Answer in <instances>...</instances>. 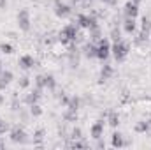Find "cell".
Listing matches in <instances>:
<instances>
[{
	"label": "cell",
	"instance_id": "6da1fadb",
	"mask_svg": "<svg viewBox=\"0 0 151 150\" xmlns=\"http://www.w3.org/2000/svg\"><path fill=\"white\" fill-rule=\"evenodd\" d=\"M79 27H77V23H67L60 32H58V41L62 42V44H70V42H74L76 44V39H77V34H79Z\"/></svg>",
	"mask_w": 151,
	"mask_h": 150
},
{
	"label": "cell",
	"instance_id": "8992f818",
	"mask_svg": "<svg viewBox=\"0 0 151 150\" xmlns=\"http://www.w3.org/2000/svg\"><path fill=\"white\" fill-rule=\"evenodd\" d=\"M76 23H77V27L83 28V30H90V28H93V27H99V20H97L93 14H77Z\"/></svg>",
	"mask_w": 151,
	"mask_h": 150
},
{
	"label": "cell",
	"instance_id": "30bf717a",
	"mask_svg": "<svg viewBox=\"0 0 151 150\" xmlns=\"http://www.w3.org/2000/svg\"><path fill=\"white\" fill-rule=\"evenodd\" d=\"M42 92H44L42 88H37V87H34V90H32V92H28V94L23 97V103H25L27 106H32V104L39 103V99H40Z\"/></svg>",
	"mask_w": 151,
	"mask_h": 150
},
{
	"label": "cell",
	"instance_id": "d6a6232c",
	"mask_svg": "<svg viewBox=\"0 0 151 150\" xmlns=\"http://www.w3.org/2000/svg\"><path fill=\"white\" fill-rule=\"evenodd\" d=\"M7 7V0H0V9H5Z\"/></svg>",
	"mask_w": 151,
	"mask_h": 150
},
{
	"label": "cell",
	"instance_id": "2e32d148",
	"mask_svg": "<svg viewBox=\"0 0 151 150\" xmlns=\"http://www.w3.org/2000/svg\"><path fill=\"white\" fill-rule=\"evenodd\" d=\"M111 147L113 149H123L125 147V136L114 129V133L111 134Z\"/></svg>",
	"mask_w": 151,
	"mask_h": 150
},
{
	"label": "cell",
	"instance_id": "e575fe53",
	"mask_svg": "<svg viewBox=\"0 0 151 150\" xmlns=\"http://www.w3.org/2000/svg\"><path fill=\"white\" fill-rule=\"evenodd\" d=\"M83 0H70V4H81Z\"/></svg>",
	"mask_w": 151,
	"mask_h": 150
},
{
	"label": "cell",
	"instance_id": "ac0fdd59",
	"mask_svg": "<svg viewBox=\"0 0 151 150\" xmlns=\"http://www.w3.org/2000/svg\"><path fill=\"white\" fill-rule=\"evenodd\" d=\"M44 90H49V92L56 90V79L53 74H44Z\"/></svg>",
	"mask_w": 151,
	"mask_h": 150
},
{
	"label": "cell",
	"instance_id": "e0dca14e",
	"mask_svg": "<svg viewBox=\"0 0 151 150\" xmlns=\"http://www.w3.org/2000/svg\"><path fill=\"white\" fill-rule=\"evenodd\" d=\"M106 122H107V125L109 127H113V129H118L119 127V115L116 111H107V117H106Z\"/></svg>",
	"mask_w": 151,
	"mask_h": 150
},
{
	"label": "cell",
	"instance_id": "52a82bcc",
	"mask_svg": "<svg viewBox=\"0 0 151 150\" xmlns=\"http://www.w3.org/2000/svg\"><path fill=\"white\" fill-rule=\"evenodd\" d=\"M104 129H106V118H99V120H95V122L91 124V127H90V136H91L93 140H99V138L104 136Z\"/></svg>",
	"mask_w": 151,
	"mask_h": 150
},
{
	"label": "cell",
	"instance_id": "9a60e30c",
	"mask_svg": "<svg viewBox=\"0 0 151 150\" xmlns=\"http://www.w3.org/2000/svg\"><path fill=\"white\" fill-rule=\"evenodd\" d=\"M134 131L137 134H148V133H151V120H139V122H135Z\"/></svg>",
	"mask_w": 151,
	"mask_h": 150
},
{
	"label": "cell",
	"instance_id": "44dd1931",
	"mask_svg": "<svg viewBox=\"0 0 151 150\" xmlns=\"http://www.w3.org/2000/svg\"><path fill=\"white\" fill-rule=\"evenodd\" d=\"M44 136H46V129L39 127L37 131H34V136H32V143H34V145H40V143H42V140H44Z\"/></svg>",
	"mask_w": 151,
	"mask_h": 150
},
{
	"label": "cell",
	"instance_id": "9c48e42d",
	"mask_svg": "<svg viewBox=\"0 0 151 150\" xmlns=\"http://www.w3.org/2000/svg\"><path fill=\"white\" fill-rule=\"evenodd\" d=\"M18 64H19V67H21L23 71H30V69H34V67H37L39 66V62L32 57V55H28V53L21 55L19 60H18Z\"/></svg>",
	"mask_w": 151,
	"mask_h": 150
},
{
	"label": "cell",
	"instance_id": "f546056e",
	"mask_svg": "<svg viewBox=\"0 0 151 150\" xmlns=\"http://www.w3.org/2000/svg\"><path fill=\"white\" fill-rule=\"evenodd\" d=\"M100 2H102L104 5H109V7H116L119 0H100Z\"/></svg>",
	"mask_w": 151,
	"mask_h": 150
},
{
	"label": "cell",
	"instance_id": "83f0119b",
	"mask_svg": "<svg viewBox=\"0 0 151 150\" xmlns=\"http://www.w3.org/2000/svg\"><path fill=\"white\" fill-rule=\"evenodd\" d=\"M111 39H113L114 42H116V41H121V30H119V28H118V27H114L113 30H111Z\"/></svg>",
	"mask_w": 151,
	"mask_h": 150
},
{
	"label": "cell",
	"instance_id": "7c38bea8",
	"mask_svg": "<svg viewBox=\"0 0 151 150\" xmlns=\"http://www.w3.org/2000/svg\"><path fill=\"white\" fill-rule=\"evenodd\" d=\"M121 28H123L125 34L134 36L137 32V21H135V18H125L123 23H121Z\"/></svg>",
	"mask_w": 151,
	"mask_h": 150
},
{
	"label": "cell",
	"instance_id": "4dcf8cb0",
	"mask_svg": "<svg viewBox=\"0 0 151 150\" xmlns=\"http://www.w3.org/2000/svg\"><path fill=\"white\" fill-rule=\"evenodd\" d=\"M95 141H97V145H95L97 149H106V141H104V136H102V138H99V140H95Z\"/></svg>",
	"mask_w": 151,
	"mask_h": 150
},
{
	"label": "cell",
	"instance_id": "836d02e7",
	"mask_svg": "<svg viewBox=\"0 0 151 150\" xmlns=\"http://www.w3.org/2000/svg\"><path fill=\"white\" fill-rule=\"evenodd\" d=\"M5 104V97H4V94L0 92V106H4Z\"/></svg>",
	"mask_w": 151,
	"mask_h": 150
},
{
	"label": "cell",
	"instance_id": "cb8c5ba5",
	"mask_svg": "<svg viewBox=\"0 0 151 150\" xmlns=\"http://www.w3.org/2000/svg\"><path fill=\"white\" fill-rule=\"evenodd\" d=\"M30 85H32V79H30L28 76H21V78L18 79V88H21V90L30 88Z\"/></svg>",
	"mask_w": 151,
	"mask_h": 150
},
{
	"label": "cell",
	"instance_id": "7a4b0ae2",
	"mask_svg": "<svg viewBox=\"0 0 151 150\" xmlns=\"http://www.w3.org/2000/svg\"><path fill=\"white\" fill-rule=\"evenodd\" d=\"M128 53H130V44L127 42V41H116L111 44V55L114 57V60L118 62V64H121V62H125L127 60V57H128Z\"/></svg>",
	"mask_w": 151,
	"mask_h": 150
},
{
	"label": "cell",
	"instance_id": "1f68e13d",
	"mask_svg": "<svg viewBox=\"0 0 151 150\" xmlns=\"http://www.w3.org/2000/svg\"><path fill=\"white\" fill-rule=\"evenodd\" d=\"M7 87H9V83H5L4 79H0V92H4V90H5Z\"/></svg>",
	"mask_w": 151,
	"mask_h": 150
},
{
	"label": "cell",
	"instance_id": "8fae6325",
	"mask_svg": "<svg viewBox=\"0 0 151 150\" xmlns=\"http://www.w3.org/2000/svg\"><path fill=\"white\" fill-rule=\"evenodd\" d=\"M123 16H125V18H137V16H139V5L134 4L132 0H128V2L123 5Z\"/></svg>",
	"mask_w": 151,
	"mask_h": 150
},
{
	"label": "cell",
	"instance_id": "4fadbf2b",
	"mask_svg": "<svg viewBox=\"0 0 151 150\" xmlns=\"http://www.w3.org/2000/svg\"><path fill=\"white\" fill-rule=\"evenodd\" d=\"M83 55H84L88 60L97 58V42H91V41L84 42V46H83Z\"/></svg>",
	"mask_w": 151,
	"mask_h": 150
},
{
	"label": "cell",
	"instance_id": "603a6c76",
	"mask_svg": "<svg viewBox=\"0 0 151 150\" xmlns=\"http://www.w3.org/2000/svg\"><path fill=\"white\" fill-rule=\"evenodd\" d=\"M28 111H30V115H32L34 118H37V117H42V113H44V110H42V106H40L39 103H35V104L28 106Z\"/></svg>",
	"mask_w": 151,
	"mask_h": 150
},
{
	"label": "cell",
	"instance_id": "f1b7e54d",
	"mask_svg": "<svg viewBox=\"0 0 151 150\" xmlns=\"http://www.w3.org/2000/svg\"><path fill=\"white\" fill-rule=\"evenodd\" d=\"M70 138H72V140H79V138H83V131H81V127H74V129L70 131Z\"/></svg>",
	"mask_w": 151,
	"mask_h": 150
},
{
	"label": "cell",
	"instance_id": "d4e9b609",
	"mask_svg": "<svg viewBox=\"0 0 151 150\" xmlns=\"http://www.w3.org/2000/svg\"><path fill=\"white\" fill-rule=\"evenodd\" d=\"M12 51H14V48H12L11 42H2V44H0V53H4V55H11Z\"/></svg>",
	"mask_w": 151,
	"mask_h": 150
},
{
	"label": "cell",
	"instance_id": "d6986e66",
	"mask_svg": "<svg viewBox=\"0 0 151 150\" xmlns=\"http://www.w3.org/2000/svg\"><path fill=\"white\" fill-rule=\"evenodd\" d=\"M88 36H90V41H91V42L100 41V39L104 37V36H102V28H100V25H99V27L90 28V30H88Z\"/></svg>",
	"mask_w": 151,
	"mask_h": 150
},
{
	"label": "cell",
	"instance_id": "4316f807",
	"mask_svg": "<svg viewBox=\"0 0 151 150\" xmlns=\"http://www.w3.org/2000/svg\"><path fill=\"white\" fill-rule=\"evenodd\" d=\"M34 87L44 90V74H37L35 78H34Z\"/></svg>",
	"mask_w": 151,
	"mask_h": 150
},
{
	"label": "cell",
	"instance_id": "7402d4cb",
	"mask_svg": "<svg viewBox=\"0 0 151 150\" xmlns=\"http://www.w3.org/2000/svg\"><path fill=\"white\" fill-rule=\"evenodd\" d=\"M62 118L65 120V122H77V111H72V110H69V108H65V111L62 113Z\"/></svg>",
	"mask_w": 151,
	"mask_h": 150
},
{
	"label": "cell",
	"instance_id": "d590c367",
	"mask_svg": "<svg viewBox=\"0 0 151 150\" xmlns=\"http://www.w3.org/2000/svg\"><path fill=\"white\" fill-rule=\"evenodd\" d=\"M132 2H134V4H137V5H141V2H142V0H132Z\"/></svg>",
	"mask_w": 151,
	"mask_h": 150
},
{
	"label": "cell",
	"instance_id": "ffe728a7",
	"mask_svg": "<svg viewBox=\"0 0 151 150\" xmlns=\"http://www.w3.org/2000/svg\"><path fill=\"white\" fill-rule=\"evenodd\" d=\"M67 108L72 110V111H79V108H81V97H79V95H70Z\"/></svg>",
	"mask_w": 151,
	"mask_h": 150
},
{
	"label": "cell",
	"instance_id": "5bb4252c",
	"mask_svg": "<svg viewBox=\"0 0 151 150\" xmlns=\"http://www.w3.org/2000/svg\"><path fill=\"white\" fill-rule=\"evenodd\" d=\"M113 76H114V67L111 66V64L104 62V66L100 67V83H104V81L111 79Z\"/></svg>",
	"mask_w": 151,
	"mask_h": 150
},
{
	"label": "cell",
	"instance_id": "484cf974",
	"mask_svg": "<svg viewBox=\"0 0 151 150\" xmlns=\"http://www.w3.org/2000/svg\"><path fill=\"white\" fill-rule=\"evenodd\" d=\"M0 79H4L5 83H11V81L14 79L12 71H9V69H4V71H2V74H0Z\"/></svg>",
	"mask_w": 151,
	"mask_h": 150
},
{
	"label": "cell",
	"instance_id": "3957f363",
	"mask_svg": "<svg viewBox=\"0 0 151 150\" xmlns=\"http://www.w3.org/2000/svg\"><path fill=\"white\" fill-rule=\"evenodd\" d=\"M9 140H11L12 143H16V145H27V143L30 141L27 131H25L23 127H19V125L12 127V129L9 131Z\"/></svg>",
	"mask_w": 151,
	"mask_h": 150
},
{
	"label": "cell",
	"instance_id": "ba28073f",
	"mask_svg": "<svg viewBox=\"0 0 151 150\" xmlns=\"http://www.w3.org/2000/svg\"><path fill=\"white\" fill-rule=\"evenodd\" d=\"M55 14H56V18H60V20H67V18L72 16V7H70L69 4L58 2V4H55Z\"/></svg>",
	"mask_w": 151,
	"mask_h": 150
},
{
	"label": "cell",
	"instance_id": "74e56055",
	"mask_svg": "<svg viewBox=\"0 0 151 150\" xmlns=\"http://www.w3.org/2000/svg\"><path fill=\"white\" fill-rule=\"evenodd\" d=\"M2 147H4V143H2V141H0V149H2Z\"/></svg>",
	"mask_w": 151,
	"mask_h": 150
},
{
	"label": "cell",
	"instance_id": "277c9868",
	"mask_svg": "<svg viewBox=\"0 0 151 150\" xmlns=\"http://www.w3.org/2000/svg\"><path fill=\"white\" fill-rule=\"evenodd\" d=\"M111 57V41L107 37H102L97 41V58L100 62H107V58Z\"/></svg>",
	"mask_w": 151,
	"mask_h": 150
},
{
	"label": "cell",
	"instance_id": "5b68a950",
	"mask_svg": "<svg viewBox=\"0 0 151 150\" xmlns=\"http://www.w3.org/2000/svg\"><path fill=\"white\" fill-rule=\"evenodd\" d=\"M18 27L21 32H30L32 30V16L27 7L18 11Z\"/></svg>",
	"mask_w": 151,
	"mask_h": 150
},
{
	"label": "cell",
	"instance_id": "8d00e7d4",
	"mask_svg": "<svg viewBox=\"0 0 151 150\" xmlns=\"http://www.w3.org/2000/svg\"><path fill=\"white\" fill-rule=\"evenodd\" d=\"M2 71H4V66H2V60H0V74H2Z\"/></svg>",
	"mask_w": 151,
	"mask_h": 150
}]
</instances>
